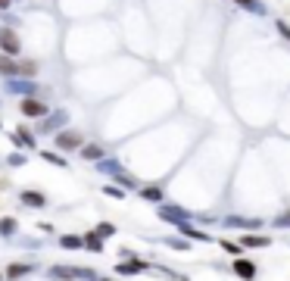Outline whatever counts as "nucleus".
Returning a JSON list of instances; mask_svg holds the SVG:
<instances>
[{"instance_id": "9b49d317", "label": "nucleus", "mask_w": 290, "mask_h": 281, "mask_svg": "<svg viewBox=\"0 0 290 281\" xmlns=\"http://www.w3.org/2000/svg\"><path fill=\"white\" fill-rule=\"evenodd\" d=\"M7 91H10V94H22V97H34V94H37V85L31 82V78H10Z\"/></svg>"}, {"instance_id": "b1692460", "label": "nucleus", "mask_w": 290, "mask_h": 281, "mask_svg": "<svg viewBox=\"0 0 290 281\" xmlns=\"http://www.w3.org/2000/svg\"><path fill=\"white\" fill-rule=\"evenodd\" d=\"M219 244H222V250H225V253H231L234 259H237V256H243V244H240V240H231V237H222V240H219Z\"/></svg>"}, {"instance_id": "0eeeda50", "label": "nucleus", "mask_w": 290, "mask_h": 281, "mask_svg": "<svg viewBox=\"0 0 290 281\" xmlns=\"http://www.w3.org/2000/svg\"><path fill=\"white\" fill-rule=\"evenodd\" d=\"M222 225H225V228H237V231H256V228H262V219H259V216H256V219H246V216L231 213V216L222 219Z\"/></svg>"}, {"instance_id": "dca6fc26", "label": "nucleus", "mask_w": 290, "mask_h": 281, "mask_svg": "<svg viewBox=\"0 0 290 281\" xmlns=\"http://www.w3.org/2000/svg\"><path fill=\"white\" fill-rule=\"evenodd\" d=\"M78 153H81V159H88V163H100V159H106V150L100 144H85Z\"/></svg>"}, {"instance_id": "2f4dec72", "label": "nucleus", "mask_w": 290, "mask_h": 281, "mask_svg": "<svg viewBox=\"0 0 290 281\" xmlns=\"http://www.w3.org/2000/svg\"><path fill=\"white\" fill-rule=\"evenodd\" d=\"M94 231H97V234H100V237L106 240V237H112V234H115V225H112V222H100V225H97Z\"/></svg>"}, {"instance_id": "aec40b11", "label": "nucleus", "mask_w": 290, "mask_h": 281, "mask_svg": "<svg viewBox=\"0 0 290 281\" xmlns=\"http://www.w3.org/2000/svg\"><path fill=\"white\" fill-rule=\"evenodd\" d=\"M19 234V219H13V216H4L0 219V237H16Z\"/></svg>"}, {"instance_id": "e433bc0d", "label": "nucleus", "mask_w": 290, "mask_h": 281, "mask_svg": "<svg viewBox=\"0 0 290 281\" xmlns=\"http://www.w3.org/2000/svg\"><path fill=\"white\" fill-rule=\"evenodd\" d=\"M0 125H4V122H0Z\"/></svg>"}, {"instance_id": "c756f323", "label": "nucleus", "mask_w": 290, "mask_h": 281, "mask_svg": "<svg viewBox=\"0 0 290 281\" xmlns=\"http://www.w3.org/2000/svg\"><path fill=\"white\" fill-rule=\"evenodd\" d=\"M103 194H106V197H112V200H125V194H128V191H125V188H115V184H103Z\"/></svg>"}, {"instance_id": "473e14b6", "label": "nucleus", "mask_w": 290, "mask_h": 281, "mask_svg": "<svg viewBox=\"0 0 290 281\" xmlns=\"http://www.w3.org/2000/svg\"><path fill=\"white\" fill-rule=\"evenodd\" d=\"M278 34H281L284 41L290 44V25H287V22H281V19H278Z\"/></svg>"}, {"instance_id": "f03ea898", "label": "nucleus", "mask_w": 290, "mask_h": 281, "mask_svg": "<svg viewBox=\"0 0 290 281\" xmlns=\"http://www.w3.org/2000/svg\"><path fill=\"white\" fill-rule=\"evenodd\" d=\"M19 113H22L25 119H47L53 109H50L44 100H37V97H22V100H19Z\"/></svg>"}, {"instance_id": "6e6552de", "label": "nucleus", "mask_w": 290, "mask_h": 281, "mask_svg": "<svg viewBox=\"0 0 290 281\" xmlns=\"http://www.w3.org/2000/svg\"><path fill=\"white\" fill-rule=\"evenodd\" d=\"M231 272L240 278V281H253L256 275H259V269H256V263L253 259H243V256H237V259H231Z\"/></svg>"}, {"instance_id": "412c9836", "label": "nucleus", "mask_w": 290, "mask_h": 281, "mask_svg": "<svg viewBox=\"0 0 290 281\" xmlns=\"http://www.w3.org/2000/svg\"><path fill=\"white\" fill-rule=\"evenodd\" d=\"M234 4H237L240 10H246V13H256V16H265V13H268V7L262 4V0H234Z\"/></svg>"}, {"instance_id": "a211bd4d", "label": "nucleus", "mask_w": 290, "mask_h": 281, "mask_svg": "<svg viewBox=\"0 0 290 281\" xmlns=\"http://www.w3.org/2000/svg\"><path fill=\"white\" fill-rule=\"evenodd\" d=\"M97 166V172H103V175H122V172H125V169H122V163H119V159H100V163H94Z\"/></svg>"}, {"instance_id": "ddd939ff", "label": "nucleus", "mask_w": 290, "mask_h": 281, "mask_svg": "<svg viewBox=\"0 0 290 281\" xmlns=\"http://www.w3.org/2000/svg\"><path fill=\"white\" fill-rule=\"evenodd\" d=\"M10 141L16 144V150H34V135H31L28 128H16V132L10 135Z\"/></svg>"}, {"instance_id": "5701e85b", "label": "nucleus", "mask_w": 290, "mask_h": 281, "mask_svg": "<svg viewBox=\"0 0 290 281\" xmlns=\"http://www.w3.org/2000/svg\"><path fill=\"white\" fill-rule=\"evenodd\" d=\"M141 197L147 200V203H162V188L159 184H144L141 188Z\"/></svg>"}, {"instance_id": "9d476101", "label": "nucleus", "mask_w": 290, "mask_h": 281, "mask_svg": "<svg viewBox=\"0 0 290 281\" xmlns=\"http://www.w3.org/2000/svg\"><path fill=\"white\" fill-rule=\"evenodd\" d=\"M178 234L187 237V240H197V244H212V234H206L203 228H197V225H190V222L178 225Z\"/></svg>"}, {"instance_id": "393cba45", "label": "nucleus", "mask_w": 290, "mask_h": 281, "mask_svg": "<svg viewBox=\"0 0 290 281\" xmlns=\"http://www.w3.org/2000/svg\"><path fill=\"white\" fill-rule=\"evenodd\" d=\"M85 250H91V253H100L103 250V237L97 231H88L85 234Z\"/></svg>"}, {"instance_id": "f8f14e48", "label": "nucleus", "mask_w": 290, "mask_h": 281, "mask_svg": "<svg viewBox=\"0 0 290 281\" xmlns=\"http://www.w3.org/2000/svg\"><path fill=\"white\" fill-rule=\"evenodd\" d=\"M240 244H243V250H262V247H272V237L268 234H240Z\"/></svg>"}, {"instance_id": "a878e982", "label": "nucleus", "mask_w": 290, "mask_h": 281, "mask_svg": "<svg viewBox=\"0 0 290 281\" xmlns=\"http://www.w3.org/2000/svg\"><path fill=\"white\" fill-rule=\"evenodd\" d=\"M162 244L172 247V250H181V253L190 250V240H187V237H162Z\"/></svg>"}, {"instance_id": "bb28decb", "label": "nucleus", "mask_w": 290, "mask_h": 281, "mask_svg": "<svg viewBox=\"0 0 290 281\" xmlns=\"http://www.w3.org/2000/svg\"><path fill=\"white\" fill-rule=\"evenodd\" d=\"M115 184H119V188H125V191H141V184H138V178H134V175H128V172H122V175H115Z\"/></svg>"}, {"instance_id": "4468645a", "label": "nucleus", "mask_w": 290, "mask_h": 281, "mask_svg": "<svg viewBox=\"0 0 290 281\" xmlns=\"http://www.w3.org/2000/svg\"><path fill=\"white\" fill-rule=\"evenodd\" d=\"M19 200H22L25 207H31V210H44V207H47V197L41 194V191H22Z\"/></svg>"}, {"instance_id": "f257e3e1", "label": "nucleus", "mask_w": 290, "mask_h": 281, "mask_svg": "<svg viewBox=\"0 0 290 281\" xmlns=\"http://www.w3.org/2000/svg\"><path fill=\"white\" fill-rule=\"evenodd\" d=\"M47 275L53 281H100V275L94 269H75V266H53V269H47Z\"/></svg>"}, {"instance_id": "7c9ffc66", "label": "nucleus", "mask_w": 290, "mask_h": 281, "mask_svg": "<svg viewBox=\"0 0 290 281\" xmlns=\"http://www.w3.org/2000/svg\"><path fill=\"white\" fill-rule=\"evenodd\" d=\"M272 225H275V228H290V210H281V213L272 219Z\"/></svg>"}, {"instance_id": "c85d7f7f", "label": "nucleus", "mask_w": 290, "mask_h": 281, "mask_svg": "<svg viewBox=\"0 0 290 281\" xmlns=\"http://www.w3.org/2000/svg\"><path fill=\"white\" fill-rule=\"evenodd\" d=\"M7 163H10L13 169H19V166H25V163H28V159H25V150H13V153L7 156Z\"/></svg>"}, {"instance_id": "72a5a7b5", "label": "nucleus", "mask_w": 290, "mask_h": 281, "mask_svg": "<svg viewBox=\"0 0 290 281\" xmlns=\"http://www.w3.org/2000/svg\"><path fill=\"white\" fill-rule=\"evenodd\" d=\"M10 4H13V0H0V10H7Z\"/></svg>"}, {"instance_id": "6ab92c4d", "label": "nucleus", "mask_w": 290, "mask_h": 281, "mask_svg": "<svg viewBox=\"0 0 290 281\" xmlns=\"http://www.w3.org/2000/svg\"><path fill=\"white\" fill-rule=\"evenodd\" d=\"M0 75L16 78V75H19V60H13V57H7V53H0Z\"/></svg>"}, {"instance_id": "7ed1b4c3", "label": "nucleus", "mask_w": 290, "mask_h": 281, "mask_svg": "<svg viewBox=\"0 0 290 281\" xmlns=\"http://www.w3.org/2000/svg\"><path fill=\"white\" fill-rule=\"evenodd\" d=\"M156 216H159L162 222H169V225H175V228L194 219V216H190L187 210H181V207H175V203H159V210H156Z\"/></svg>"}, {"instance_id": "c9c22d12", "label": "nucleus", "mask_w": 290, "mask_h": 281, "mask_svg": "<svg viewBox=\"0 0 290 281\" xmlns=\"http://www.w3.org/2000/svg\"><path fill=\"white\" fill-rule=\"evenodd\" d=\"M0 281H4V275H0Z\"/></svg>"}, {"instance_id": "4be33fe9", "label": "nucleus", "mask_w": 290, "mask_h": 281, "mask_svg": "<svg viewBox=\"0 0 290 281\" xmlns=\"http://www.w3.org/2000/svg\"><path fill=\"white\" fill-rule=\"evenodd\" d=\"M41 159L50 163V166H56V169H69V159H63L56 150H41Z\"/></svg>"}, {"instance_id": "39448f33", "label": "nucleus", "mask_w": 290, "mask_h": 281, "mask_svg": "<svg viewBox=\"0 0 290 281\" xmlns=\"http://www.w3.org/2000/svg\"><path fill=\"white\" fill-rule=\"evenodd\" d=\"M81 147H85V135H81V132H72V128L56 132V150L72 153V150H81Z\"/></svg>"}, {"instance_id": "f704fd0d", "label": "nucleus", "mask_w": 290, "mask_h": 281, "mask_svg": "<svg viewBox=\"0 0 290 281\" xmlns=\"http://www.w3.org/2000/svg\"><path fill=\"white\" fill-rule=\"evenodd\" d=\"M100 281H112V278H100Z\"/></svg>"}, {"instance_id": "2eb2a0df", "label": "nucleus", "mask_w": 290, "mask_h": 281, "mask_svg": "<svg viewBox=\"0 0 290 281\" xmlns=\"http://www.w3.org/2000/svg\"><path fill=\"white\" fill-rule=\"evenodd\" d=\"M28 272H34V266L31 263H10L7 266V272H4V278L7 281H19L22 275H28Z\"/></svg>"}, {"instance_id": "cd10ccee", "label": "nucleus", "mask_w": 290, "mask_h": 281, "mask_svg": "<svg viewBox=\"0 0 290 281\" xmlns=\"http://www.w3.org/2000/svg\"><path fill=\"white\" fill-rule=\"evenodd\" d=\"M37 75V63L34 60H19V78H31Z\"/></svg>"}, {"instance_id": "20e7f679", "label": "nucleus", "mask_w": 290, "mask_h": 281, "mask_svg": "<svg viewBox=\"0 0 290 281\" xmlns=\"http://www.w3.org/2000/svg\"><path fill=\"white\" fill-rule=\"evenodd\" d=\"M66 122H69V113L66 109H53L47 119H41V125H37L34 135H56V132H63Z\"/></svg>"}, {"instance_id": "423d86ee", "label": "nucleus", "mask_w": 290, "mask_h": 281, "mask_svg": "<svg viewBox=\"0 0 290 281\" xmlns=\"http://www.w3.org/2000/svg\"><path fill=\"white\" fill-rule=\"evenodd\" d=\"M0 53H7V57L22 53V41H19V34L13 28H0Z\"/></svg>"}, {"instance_id": "f3484780", "label": "nucleus", "mask_w": 290, "mask_h": 281, "mask_svg": "<svg viewBox=\"0 0 290 281\" xmlns=\"http://www.w3.org/2000/svg\"><path fill=\"white\" fill-rule=\"evenodd\" d=\"M60 247L63 250H85V234H63Z\"/></svg>"}, {"instance_id": "1a4fd4ad", "label": "nucleus", "mask_w": 290, "mask_h": 281, "mask_svg": "<svg viewBox=\"0 0 290 281\" xmlns=\"http://www.w3.org/2000/svg\"><path fill=\"white\" fill-rule=\"evenodd\" d=\"M153 269V263H147V259H128V263H119L115 266V275H144V272H150Z\"/></svg>"}]
</instances>
